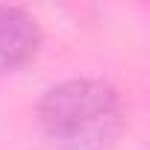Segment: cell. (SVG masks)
I'll list each match as a JSON object with an SVG mask.
<instances>
[{"instance_id": "cell-1", "label": "cell", "mask_w": 150, "mask_h": 150, "mask_svg": "<svg viewBox=\"0 0 150 150\" xmlns=\"http://www.w3.org/2000/svg\"><path fill=\"white\" fill-rule=\"evenodd\" d=\"M124 121L121 94L103 80H65L38 103V127L59 150H109Z\"/></svg>"}, {"instance_id": "cell-2", "label": "cell", "mask_w": 150, "mask_h": 150, "mask_svg": "<svg viewBox=\"0 0 150 150\" xmlns=\"http://www.w3.org/2000/svg\"><path fill=\"white\" fill-rule=\"evenodd\" d=\"M41 47V27L38 21L21 9L0 3V74L24 68L35 59Z\"/></svg>"}]
</instances>
